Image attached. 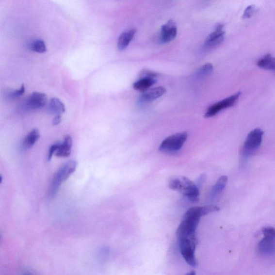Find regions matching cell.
Listing matches in <instances>:
<instances>
[{
    "instance_id": "6da1fadb",
    "label": "cell",
    "mask_w": 275,
    "mask_h": 275,
    "mask_svg": "<svg viewBox=\"0 0 275 275\" xmlns=\"http://www.w3.org/2000/svg\"><path fill=\"white\" fill-rule=\"evenodd\" d=\"M203 216L202 207L190 208L185 214L177 231L178 238L195 236L200 219Z\"/></svg>"
},
{
    "instance_id": "7a4b0ae2",
    "label": "cell",
    "mask_w": 275,
    "mask_h": 275,
    "mask_svg": "<svg viewBox=\"0 0 275 275\" xmlns=\"http://www.w3.org/2000/svg\"><path fill=\"white\" fill-rule=\"evenodd\" d=\"M76 161H70L65 163L55 174L49 188V196L51 198L56 196L62 184L76 171L77 167Z\"/></svg>"
},
{
    "instance_id": "3957f363",
    "label": "cell",
    "mask_w": 275,
    "mask_h": 275,
    "mask_svg": "<svg viewBox=\"0 0 275 275\" xmlns=\"http://www.w3.org/2000/svg\"><path fill=\"white\" fill-rule=\"evenodd\" d=\"M178 239L180 251L185 261L190 266L193 267H196L197 263L196 257H195L197 242L196 235L181 237Z\"/></svg>"
},
{
    "instance_id": "277c9868",
    "label": "cell",
    "mask_w": 275,
    "mask_h": 275,
    "mask_svg": "<svg viewBox=\"0 0 275 275\" xmlns=\"http://www.w3.org/2000/svg\"><path fill=\"white\" fill-rule=\"evenodd\" d=\"M264 132L261 129L252 130L248 134L242 149V154L244 157L252 156L261 146Z\"/></svg>"
},
{
    "instance_id": "5b68a950",
    "label": "cell",
    "mask_w": 275,
    "mask_h": 275,
    "mask_svg": "<svg viewBox=\"0 0 275 275\" xmlns=\"http://www.w3.org/2000/svg\"><path fill=\"white\" fill-rule=\"evenodd\" d=\"M188 137L187 132H182L171 135L163 140L160 151L164 152H175L179 151L186 142Z\"/></svg>"
},
{
    "instance_id": "8992f818",
    "label": "cell",
    "mask_w": 275,
    "mask_h": 275,
    "mask_svg": "<svg viewBox=\"0 0 275 275\" xmlns=\"http://www.w3.org/2000/svg\"><path fill=\"white\" fill-rule=\"evenodd\" d=\"M241 94V92H238L231 97H229L222 100V101L212 105L207 110L206 114H205V117L210 118L213 117L215 115L222 111L223 110L233 106L237 102Z\"/></svg>"
},
{
    "instance_id": "52a82bcc",
    "label": "cell",
    "mask_w": 275,
    "mask_h": 275,
    "mask_svg": "<svg viewBox=\"0 0 275 275\" xmlns=\"http://www.w3.org/2000/svg\"><path fill=\"white\" fill-rule=\"evenodd\" d=\"M224 26L219 24L215 28L214 31L210 34L204 44V49H211L216 48L224 41L225 32L223 31Z\"/></svg>"
},
{
    "instance_id": "ba28073f",
    "label": "cell",
    "mask_w": 275,
    "mask_h": 275,
    "mask_svg": "<svg viewBox=\"0 0 275 275\" xmlns=\"http://www.w3.org/2000/svg\"><path fill=\"white\" fill-rule=\"evenodd\" d=\"M181 186L178 192L187 197L192 202L198 201L199 191L197 185L186 177L181 178Z\"/></svg>"
},
{
    "instance_id": "9c48e42d",
    "label": "cell",
    "mask_w": 275,
    "mask_h": 275,
    "mask_svg": "<svg viewBox=\"0 0 275 275\" xmlns=\"http://www.w3.org/2000/svg\"><path fill=\"white\" fill-rule=\"evenodd\" d=\"M178 32L177 24L171 19L162 27L160 39L163 43L171 42L176 38Z\"/></svg>"
},
{
    "instance_id": "30bf717a",
    "label": "cell",
    "mask_w": 275,
    "mask_h": 275,
    "mask_svg": "<svg viewBox=\"0 0 275 275\" xmlns=\"http://www.w3.org/2000/svg\"><path fill=\"white\" fill-rule=\"evenodd\" d=\"M166 92V89L163 87H158L148 90L139 97L138 102L141 104L151 102L162 97Z\"/></svg>"
},
{
    "instance_id": "8fae6325",
    "label": "cell",
    "mask_w": 275,
    "mask_h": 275,
    "mask_svg": "<svg viewBox=\"0 0 275 275\" xmlns=\"http://www.w3.org/2000/svg\"><path fill=\"white\" fill-rule=\"evenodd\" d=\"M47 102L46 94L41 92H33L28 98L27 104L31 109H38L44 107Z\"/></svg>"
},
{
    "instance_id": "7c38bea8",
    "label": "cell",
    "mask_w": 275,
    "mask_h": 275,
    "mask_svg": "<svg viewBox=\"0 0 275 275\" xmlns=\"http://www.w3.org/2000/svg\"><path fill=\"white\" fill-rule=\"evenodd\" d=\"M258 250L262 256H272L275 254V240L263 238L258 245Z\"/></svg>"
},
{
    "instance_id": "4fadbf2b",
    "label": "cell",
    "mask_w": 275,
    "mask_h": 275,
    "mask_svg": "<svg viewBox=\"0 0 275 275\" xmlns=\"http://www.w3.org/2000/svg\"><path fill=\"white\" fill-rule=\"evenodd\" d=\"M72 147V138L69 135H66L63 143H61L55 155L58 157L67 158L71 153Z\"/></svg>"
},
{
    "instance_id": "5bb4252c",
    "label": "cell",
    "mask_w": 275,
    "mask_h": 275,
    "mask_svg": "<svg viewBox=\"0 0 275 275\" xmlns=\"http://www.w3.org/2000/svg\"><path fill=\"white\" fill-rule=\"evenodd\" d=\"M136 33V29H131L128 32L122 33L119 37L117 45L118 49L120 51H122V50L126 49L128 47Z\"/></svg>"
},
{
    "instance_id": "9a60e30c",
    "label": "cell",
    "mask_w": 275,
    "mask_h": 275,
    "mask_svg": "<svg viewBox=\"0 0 275 275\" xmlns=\"http://www.w3.org/2000/svg\"><path fill=\"white\" fill-rule=\"evenodd\" d=\"M156 80L151 78H141L139 81L134 82L133 87L136 91L141 92H146L148 91L149 88H151L156 83Z\"/></svg>"
},
{
    "instance_id": "2e32d148",
    "label": "cell",
    "mask_w": 275,
    "mask_h": 275,
    "mask_svg": "<svg viewBox=\"0 0 275 275\" xmlns=\"http://www.w3.org/2000/svg\"><path fill=\"white\" fill-rule=\"evenodd\" d=\"M257 65L259 68L275 72V58L271 54H267L259 59Z\"/></svg>"
},
{
    "instance_id": "e0dca14e",
    "label": "cell",
    "mask_w": 275,
    "mask_h": 275,
    "mask_svg": "<svg viewBox=\"0 0 275 275\" xmlns=\"http://www.w3.org/2000/svg\"><path fill=\"white\" fill-rule=\"evenodd\" d=\"M40 138V133L38 129H33L30 132L23 142V147L27 149L32 148L38 141Z\"/></svg>"
},
{
    "instance_id": "ac0fdd59",
    "label": "cell",
    "mask_w": 275,
    "mask_h": 275,
    "mask_svg": "<svg viewBox=\"0 0 275 275\" xmlns=\"http://www.w3.org/2000/svg\"><path fill=\"white\" fill-rule=\"evenodd\" d=\"M49 110L52 113L61 114L65 112V106L64 103L57 98H53L49 103Z\"/></svg>"
},
{
    "instance_id": "d6986e66",
    "label": "cell",
    "mask_w": 275,
    "mask_h": 275,
    "mask_svg": "<svg viewBox=\"0 0 275 275\" xmlns=\"http://www.w3.org/2000/svg\"><path fill=\"white\" fill-rule=\"evenodd\" d=\"M227 181L228 178L227 176H224L220 178L212 189V196H216L217 194L221 193L226 188Z\"/></svg>"
},
{
    "instance_id": "ffe728a7",
    "label": "cell",
    "mask_w": 275,
    "mask_h": 275,
    "mask_svg": "<svg viewBox=\"0 0 275 275\" xmlns=\"http://www.w3.org/2000/svg\"><path fill=\"white\" fill-rule=\"evenodd\" d=\"M213 71V65L210 63L205 64L200 68L197 72L198 77H204L210 74Z\"/></svg>"
},
{
    "instance_id": "44dd1931",
    "label": "cell",
    "mask_w": 275,
    "mask_h": 275,
    "mask_svg": "<svg viewBox=\"0 0 275 275\" xmlns=\"http://www.w3.org/2000/svg\"><path fill=\"white\" fill-rule=\"evenodd\" d=\"M31 49L32 51L39 53H43L47 51L46 44L41 40L34 42L32 44Z\"/></svg>"
},
{
    "instance_id": "7402d4cb",
    "label": "cell",
    "mask_w": 275,
    "mask_h": 275,
    "mask_svg": "<svg viewBox=\"0 0 275 275\" xmlns=\"http://www.w3.org/2000/svg\"><path fill=\"white\" fill-rule=\"evenodd\" d=\"M258 11L257 8L254 5L248 6L245 9L243 14V19H248L251 18Z\"/></svg>"
},
{
    "instance_id": "603a6c76",
    "label": "cell",
    "mask_w": 275,
    "mask_h": 275,
    "mask_svg": "<svg viewBox=\"0 0 275 275\" xmlns=\"http://www.w3.org/2000/svg\"><path fill=\"white\" fill-rule=\"evenodd\" d=\"M264 238L275 240V228L273 227H264L262 230Z\"/></svg>"
},
{
    "instance_id": "cb8c5ba5",
    "label": "cell",
    "mask_w": 275,
    "mask_h": 275,
    "mask_svg": "<svg viewBox=\"0 0 275 275\" xmlns=\"http://www.w3.org/2000/svg\"><path fill=\"white\" fill-rule=\"evenodd\" d=\"M202 208L203 216H206V215L208 214L220 210V208L216 206H214V205H210V206L202 207Z\"/></svg>"
},
{
    "instance_id": "d4e9b609",
    "label": "cell",
    "mask_w": 275,
    "mask_h": 275,
    "mask_svg": "<svg viewBox=\"0 0 275 275\" xmlns=\"http://www.w3.org/2000/svg\"><path fill=\"white\" fill-rule=\"evenodd\" d=\"M159 74L154 71H149V70L144 69V71H142L141 74H140V77L141 78H151L156 79L158 77Z\"/></svg>"
},
{
    "instance_id": "484cf974",
    "label": "cell",
    "mask_w": 275,
    "mask_h": 275,
    "mask_svg": "<svg viewBox=\"0 0 275 275\" xmlns=\"http://www.w3.org/2000/svg\"><path fill=\"white\" fill-rule=\"evenodd\" d=\"M61 143H57L56 144H53V146L50 147L48 157V160L49 161H51L53 155L56 152L60 146H61Z\"/></svg>"
},
{
    "instance_id": "4316f807",
    "label": "cell",
    "mask_w": 275,
    "mask_h": 275,
    "mask_svg": "<svg viewBox=\"0 0 275 275\" xmlns=\"http://www.w3.org/2000/svg\"><path fill=\"white\" fill-rule=\"evenodd\" d=\"M25 92V87L24 85L22 84L21 88L16 91H15L11 93H10V97L13 98H16L23 96Z\"/></svg>"
},
{
    "instance_id": "83f0119b",
    "label": "cell",
    "mask_w": 275,
    "mask_h": 275,
    "mask_svg": "<svg viewBox=\"0 0 275 275\" xmlns=\"http://www.w3.org/2000/svg\"><path fill=\"white\" fill-rule=\"evenodd\" d=\"M62 119V117L61 114H57L56 117H55L53 120V125L54 126H57L60 123H61Z\"/></svg>"
},
{
    "instance_id": "f1b7e54d",
    "label": "cell",
    "mask_w": 275,
    "mask_h": 275,
    "mask_svg": "<svg viewBox=\"0 0 275 275\" xmlns=\"http://www.w3.org/2000/svg\"><path fill=\"white\" fill-rule=\"evenodd\" d=\"M206 175L205 174L201 175V176H200V177L199 178V179L197 181L198 186H202V184L204 183L205 180H206Z\"/></svg>"
},
{
    "instance_id": "f546056e",
    "label": "cell",
    "mask_w": 275,
    "mask_h": 275,
    "mask_svg": "<svg viewBox=\"0 0 275 275\" xmlns=\"http://www.w3.org/2000/svg\"><path fill=\"white\" fill-rule=\"evenodd\" d=\"M188 275H195V273H191L190 274H188Z\"/></svg>"
}]
</instances>
